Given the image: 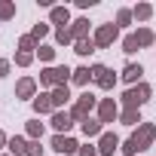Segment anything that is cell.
Returning a JSON list of instances; mask_svg holds the SVG:
<instances>
[{
  "label": "cell",
  "instance_id": "obj_1",
  "mask_svg": "<svg viewBox=\"0 0 156 156\" xmlns=\"http://www.w3.org/2000/svg\"><path fill=\"white\" fill-rule=\"evenodd\" d=\"M153 98V86L150 83H138V86H129L119 98V107L122 110H141L147 101Z\"/></svg>",
  "mask_w": 156,
  "mask_h": 156
},
{
  "label": "cell",
  "instance_id": "obj_2",
  "mask_svg": "<svg viewBox=\"0 0 156 156\" xmlns=\"http://www.w3.org/2000/svg\"><path fill=\"white\" fill-rule=\"evenodd\" d=\"M70 76H73V70H70L67 64H49V67L40 70V80H37V83H40L43 89L52 92L55 86H67V83H70Z\"/></svg>",
  "mask_w": 156,
  "mask_h": 156
},
{
  "label": "cell",
  "instance_id": "obj_3",
  "mask_svg": "<svg viewBox=\"0 0 156 156\" xmlns=\"http://www.w3.org/2000/svg\"><path fill=\"white\" fill-rule=\"evenodd\" d=\"M95 110H98V98L86 89V92H80V95L73 98V104H70V110H67V113L73 116V122H76V126H80V122H83V119H89Z\"/></svg>",
  "mask_w": 156,
  "mask_h": 156
},
{
  "label": "cell",
  "instance_id": "obj_4",
  "mask_svg": "<svg viewBox=\"0 0 156 156\" xmlns=\"http://www.w3.org/2000/svg\"><path fill=\"white\" fill-rule=\"evenodd\" d=\"M92 70V83L98 86V89H104V92H113V86H116V80H119V76L107 67V64H92L89 67Z\"/></svg>",
  "mask_w": 156,
  "mask_h": 156
},
{
  "label": "cell",
  "instance_id": "obj_5",
  "mask_svg": "<svg viewBox=\"0 0 156 156\" xmlns=\"http://www.w3.org/2000/svg\"><path fill=\"white\" fill-rule=\"evenodd\" d=\"M119 110H122V107H119V101H116V98H101V101H98L95 116H98V119L104 122V129H107L110 122H119Z\"/></svg>",
  "mask_w": 156,
  "mask_h": 156
},
{
  "label": "cell",
  "instance_id": "obj_6",
  "mask_svg": "<svg viewBox=\"0 0 156 156\" xmlns=\"http://www.w3.org/2000/svg\"><path fill=\"white\" fill-rule=\"evenodd\" d=\"M129 138H132V141L141 147V153H144V150H150V147L156 144V126H153V122H141L138 129H132Z\"/></svg>",
  "mask_w": 156,
  "mask_h": 156
},
{
  "label": "cell",
  "instance_id": "obj_7",
  "mask_svg": "<svg viewBox=\"0 0 156 156\" xmlns=\"http://www.w3.org/2000/svg\"><path fill=\"white\" fill-rule=\"evenodd\" d=\"M92 40H95L98 49H110V46L119 40V28H116L113 22H110V25H98L95 34H92Z\"/></svg>",
  "mask_w": 156,
  "mask_h": 156
},
{
  "label": "cell",
  "instance_id": "obj_8",
  "mask_svg": "<svg viewBox=\"0 0 156 156\" xmlns=\"http://www.w3.org/2000/svg\"><path fill=\"white\" fill-rule=\"evenodd\" d=\"M49 147H52L55 153H61V156H76V153H80V141L70 138V135H52Z\"/></svg>",
  "mask_w": 156,
  "mask_h": 156
},
{
  "label": "cell",
  "instance_id": "obj_9",
  "mask_svg": "<svg viewBox=\"0 0 156 156\" xmlns=\"http://www.w3.org/2000/svg\"><path fill=\"white\" fill-rule=\"evenodd\" d=\"M37 95H40V83L34 80V76H19V83H16V98L34 101Z\"/></svg>",
  "mask_w": 156,
  "mask_h": 156
},
{
  "label": "cell",
  "instance_id": "obj_10",
  "mask_svg": "<svg viewBox=\"0 0 156 156\" xmlns=\"http://www.w3.org/2000/svg\"><path fill=\"white\" fill-rule=\"evenodd\" d=\"M49 126L55 129V135H67V132H70L76 122H73V116H70L67 110H55V113L49 116Z\"/></svg>",
  "mask_w": 156,
  "mask_h": 156
},
{
  "label": "cell",
  "instance_id": "obj_11",
  "mask_svg": "<svg viewBox=\"0 0 156 156\" xmlns=\"http://www.w3.org/2000/svg\"><path fill=\"white\" fill-rule=\"evenodd\" d=\"M119 144H122V141H119V135H113V132H107V129H104V135L98 138V156H113V153L119 150Z\"/></svg>",
  "mask_w": 156,
  "mask_h": 156
},
{
  "label": "cell",
  "instance_id": "obj_12",
  "mask_svg": "<svg viewBox=\"0 0 156 156\" xmlns=\"http://www.w3.org/2000/svg\"><path fill=\"white\" fill-rule=\"evenodd\" d=\"M31 107H34V113H37V116H52V113H55V104H52V92H40V95L31 101Z\"/></svg>",
  "mask_w": 156,
  "mask_h": 156
},
{
  "label": "cell",
  "instance_id": "obj_13",
  "mask_svg": "<svg viewBox=\"0 0 156 156\" xmlns=\"http://www.w3.org/2000/svg\"><path fill=\"white\" fill-rule=\"evenodd\" d=\"M141 76H144V67H141V64H135V61H129V64L122 67V73H119V80H122V83H129V86H138V83H144Z\"/></svg>",
  "mask_w": 156,
  "mask_h": 156
},
{
  "label": "cell",
  "instance_id": "obj_14",
  "mask_svg": "<svg viewBox=\"0 0 156 156\" xmlns=\"http://www.w3.org/2000/svg\"><path fill=\"white\" fill-rule=\"evenodd\" d=\"M80 132H83L89 141H92V138H101V135H104V122H101L98 116H89V119L80 122Z\"/></svg>",
  "mask_w": 156,
  "mask_h": 156
},
{
  "label": "cell",
  "instance_id": "obj_15",
  "mask_svg": "<svg viewBox=\"0 0 156 156\" xmlns=\"http://www.w3.org/2000/svg\"><path fill=\"white\" fill-rule=\"evenodd\" d=\"M73 19H70V9L67 6H52L49 9V25H58V28H67Z\"/></svg>",
  "mask_w": 156,
  "mask_h": 156
},
{
  "label": "cell",
  "instance_id": "obj_16",
  "mask_svg": "<svg viewBox=\"0 0 156 156\" xmlns=\"http://www.w3.org/2000/svg\"><path fill=\"white\" fill-rule=\"evenodd\" d=\"M89 25H92V22H89L86 16H80V19H73V22H70V34H73V43H76V40H89Z\"/></svg>",
  "mask_w": 156,
  "mask_h": 156
},
{
  "label": "cell",
  "instance_id": "obj_17",
  "mask_svg": "<svg viewBox=\"0 0 156 156\" xmlns=\"http://www.w3.org/2000/svg\"><path fill=\"white\" fill-rule=\"evenodd\" d=\"M43 132H46V126L40 122V116H34V119L25 122V138L28 141H43Z\"/></svg>",
  "mask_w": 156,
  "mask_h": 156
},
{
  "label": "cell",
  "instance_id": "obj_18",
  "mask_svg": "<svg viewBox=\"0 0 156 156\" xmlns=\"http://www.w3.org/2000/svg\"><path fill=\"white\" fill-rule=\"evenodd\" d=\"M28 144H31V141H28L25 135H12L9 144H6V153H9V156H25V153H28Z\"/></svg>",
  "mask_w": 156,
  "mask_h": 156
},
{
  "label": "cell",
  "instance_id": "obj_19",
  "mask_svg": "<svg viewBox=\"0 0 156 156\" xmlns=\"http://www.w3.org/2000/svg\"><path fill=\"white\" fill-rule=\"evenodd\" d=\"M70 101H73V98H70V89H67V86H55V89H52V104H55V110H64Z\"/></svg>",
  "mask_w": 156,
  "mask_h": 156
},
{
  "label": "cell",
  "instance_id": "obj_20",
  "mask_svg": "<svg viewBox=\"0 0 156 156\" xmlns=\"http://www.w3.org/2000/svg\"><path fill=\"white\" fill-rule=\"evenodd\" d=\"M70 83L86 89V86L92 83V70H89V64H80V67H73V76H70Z\"/></svg>",
  "mask_w": 156,
  "mask_h": 156
},
{
  "label": "cell",
  "instance_id": "obj_21",
  "mask_svg": "<svg viewBox=\"0 0 156 156\" xmlns=\"http://www.w3.org/2000/svg\"><path fill=\"white\" fill-rule=\"evenodd\" d=\"M135 40H138V46H141V49H147V46H153V43H156V34H153V28L141 25V28L135 31Z\"/></svg>",
  "mask_w": 156,
  "mask_h": 156
},
{
  "label": "cell",
  "instance_id": "obj_22",
  "mask_svg": "<svg viewBox=\"0 0 156 156\" xmlns=\"http://www.w3.org/2000/svg\"><path fill=\"white\" fill-rule=\"evenodd\" d=\"M73 52L80 55V58H89L92 52H98V46H95L92 37H89V40H76V43H73Z\"/></svg>",
  "mask_w": 156,
  "mask_h": 156
},
{
  "label": "cell",
  "instance_id": "obj_23",
  "mask_svg": "<svg viewBox=\"0 0 156 156\" xmlns=\"http://www.w3.org/2000/svg\"><path fill=\"white\" fill-rule=\"evenodd\" d=\"M132 16H135V22H150L153 19V3H135Z\"/></svg>",
  "mask_w": 156,
  "mask_h": 156
},
{
  "label": "cell",
  "instance_id": "obj_24",
  "mask_svg": "<svg viewBox=\"0 0 156 156\" xmlns=\"http://www.w3.org/2000/svg\"><path fill=\"white\" fill-rule=\"evenodd\" d=\"M119 122L129 126V129H138L144 119H141V110H119Z\"/></svg>",
  "mask_w": 156,
  "mask_h": 156
},
{
  "label": "cell",
  "instance_id": "obj_25",
  "mask_svg": "<svg viewBox=\"0 0 156 156\" xmlns=\"http://www.w3.org/2000/svg\"><path fill=\"white\" fill-rule=\"evenodd\" d=\"M55 52H58V49H55V46H49V43H40V46H37V58H40V61H46V67L55 61Z\"/></svg>",
  "mask_w": 156,
  "mask_h": 156
},
{
  "label": "cell",
  "instance_id": "obj_26",
  "mask_svg": "<svg viewBox=\"0 0 156 156\" xmlns=\"http://www.w3.org/2000/svg\"><path fill=\"white\" fill-rule=\"evenodd\" d=\"M55 43H58V46H73V34H70V25H67V28H55Z\"/></svg>",
  "mask_w": 156,
  "mask_h": 156
},
{
  "label": "cell",
  "instance_id": "obj_27",
  "mask_svg": "<svg viewBox=\"0 0 156 156\" xmlns=\"http://www.w3.org/2000/svg\"><path fill=\"white\" fill-rule=\"evenodd\" d=\"M16 19V3L12 0H0V22H9Z\"/></svg>",
  "mask_w": 156,
  "mask_h": 156
},
{
  "label": "cell",
  "instance_id": "obj_28",
  "mask_svg": "<svg viewBox=\"0 0 156 156\" xmlns=\"http://www.w3.org/2000/svg\"><path fill=\"white\" fill-rule=\"evenodd\" d=\"M37 46H40V43H37L31 34H22V37H19V52H37Z\"/></svg>",
  "mask_w": 156,
  "mask_h": 156
},
{
  "label": "cell",
  "instance_id": "obj_29",
  "mask_svg": "<svg viewBox=\"0 0 156 156\" xmlns=\"http://www.w3.org/2000/svg\"><path fill=\"white\" fill-rule=\"evenodd\" d=\"M138 49H141V46H138L135 34H126V37H122V52H126V55H135Z\"/></svg>",
  "mask_w": 156,
  "mask_h": 156
},
{
  "label": "cell",
  "instance_id": "obj_30",
  "mask_svg": "<svg viewBox=\"0 0 156 156\" xmlns=\"http://www.w3.org/2000/svg\"><path fill=\"white\" fill-rule=\"evenodd\" d=\"M37 52H16V67H31Z\"/></svg>",
  "mask_w": 156,
  "mask_h": 156
},
{
  "label": "cell",
  "instance_id": "obj_31",
  "mask_svg": "<svg viewBox=\"0 0 156 156\" xmlns=\"http://www.w3.org/2000/svg\"><path fill=\"white\" fill-rule=\"evenodd\" d=\"M132 22H135L132 9H119V12H116V28H129Z\"/></svg>",
  "mask_w": 156,
  "mask_h": 156
},
{
  "label": "cell",
  "instance_id": "obj_32",
  "mask_svg": "<svg viewBox=\"0 0 156 156\" xmlns=\"http://www.w3.org/2000/svg\"><path fill=\"white\" fill-rule=\"evenodd\" d=\"M31 37H34V40L40 43L43 37H49V25H46V22H37V25L31 28Z\"/></svg>",
  "mask_w": 156,
  "mask_h": 156
},
{
  "label": "cell",
  "instance_id": "obj_33",
  "mask_svg": "<svg viewBox=\"0 0 156 156\" xmlns=\"http://www.w3.org/2000/svg\"><path fill=\"white\" fill-rule=\"evenodd\" d=\"M119 150H122V156H138V153H141V147H138L132 138H126V141L119 144Z\"/></svg>",
  "mask_w": 156,
  "mask_h": 156
},
{
  "label": "cell",
  "instance_id": "obj_34",
  "mask_svg": "<svg viewBox=\"0 0 156 156\" xmlns=\"http://www.w3.org/2000/svg\"><path fill=\"white\" fill-rule=\"evenodd\" d=\"M76 156H98V144H80V153H76Z\"/></svg>",
  "mask_w": 156,
  "mask_h": 156
},
{
  "label": "cell",
  "instance_id": "obj_35",
  "mask_svg": "<svg viewBox=\"0 0 156 156\" xmlns=\"http://www.w3.org/2000/svg\"><path fill=\"white\" fill-rule=\"evenodd\" d=\"M25 156H43V144H40V141H31V144H28V153H25Z\"/></svg>",
  "mask_w": 156,
  "mask_h": 156
},
{
  "label": "cell",
  "instance_id": "obj_36",
  "mask_svg": "<svg viewBox=\"0 0 156 156\" xmlns=\"http://www.w3.org/2000/svg\"><path fill=\"white\" fill-rule=\"evenodd\" d=\"M9 70H12V61H9V58H0V80L9 76Z\"/></svg>",
  "mask_w": 156,
  "mask_h": 156
},
{
  "label": "cell",
  "instance_id": "obj_37",
  "mask_svg": "<svg viewBox=\"0 0 156 156\" xmlns=\"http://www.w3.org/2000/svg\"><path fill=\"white\" fill-rule=\"evenodd\" d=\"M76 6H80V9H92V6H95V0H76Z\"/></svg>",
  "mask_w": 156,
  "mask_h": 156
},
{
  "label": "cell",
  "instance_id": "obj_38",
  "mask_svg": "<svg viewBox=\"0 0 156 156\" xmlns=\"http://www.w3.org/2000/svg\"><path fill=\"white\" fill-rule=\"evenodd\" d=\"M6 144H9V135H6L3 129H0V150H6Z\"/></svg>",
  "mask_w": 156,
  "mask_h": 156
},
{
  "label": "cell",
  "instance_id": "obj_39",
  "mask_svg": "<svg viewBox=\"0 0 156 156\" xmlns=\"http://www.w3.org/2000/svg\"><path fill=\"white\" fill-rule=\"evenodd\" d=\"M0 156H9V153H0Z\"/></svg>",
  "mask_w": 156,
  "mask_h": 156
}]
</instances>
